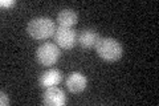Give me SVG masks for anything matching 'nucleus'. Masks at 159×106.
Returning <instances> with one entry per match:
<instances>
[{
    "mask_svg": "<svg viewBox=\"0 0 159 106\" xmlns=\"http://www.w3.org/2000/svg\"><path fill=\"white\" fill-rule=\"evenodd\" d=\"M28 35L34 40H45L51 37L56 32V25L54 21L49 17H34L27 25Z\"/></svg>",
    "mask_w": 159,
    "mask_h": 106,
    "instance_id": "obj_1",
    "label": "nucleus"
},
{
    "mask_svg": "<svg viewBox=\"0 0 159 106\" xmlns=\"http://www.w3.org/2000/svg\"><path fill=\"white\" fill-rule=\"evenodd\" d=\"M97 54L109 62L118 61L123 54V48L118 40L113 37H101L96 45Z\"/></svg>",
    "mask_w": 159,
    "mask_h": 106,
    "instance_id": "obj_2",
    "label": "nucleus"
},
{
    "mask_svg": "<svg viewBox=\"0 0 159 106\" xmlns=\"http://www.w3.org/2000/svg\"><path fill=\"white\" fill-rule=\"evenodd\" d=\"M60 56H61V50L57 44L44 43L36 50V60L43 67H52L58 61Z\"/></svg>",
    "mask_w": 159,
    "mask_h": 106,
    "instance_id": "obj_3",
    "label": "nucleus"
},
{
    "mask_svg": "<svg viewBox=\"0 0 159 106\" xmlns=\"http://www.w3.org/2000/svg\"><path fill=\"white\" fill-rule=\"evenodd\" d=\"M53 36L56 44L62 49H72L78 41L77 31L68 27H58Z\"/></svg>",
    "mask_w": 159,
    "mask_h": 106,
    "instance_id": "obj_4",
    "label": "nucleus"
},
{
    "mask_svg": "<svg viewBox=\"0 0 159 106\" xmlns=\"http://www.w3.org/2000/svg\"><path fill=\"white\" fill-rule=\"evenodd\" d=\"M43 102L47 106H64L66 102V95L62 89L52 86L45 89L43 94Z\"/></svg>",
    "mask_w": 159,
    "mask_h": 106,
    "instance_id": "obj_5",
    "label": "nucleus"
},
{
    "mask_svg": "<svg viewBox=\"0 0 159 106\" xmlns=\"http://www.w3.org/2000/svg\"><path fill=\"white\" fill-rule=\"evenodd\" d=\"M62 80V73L60 69L56 68H52V69H48L45 70L44 73H41V76L39 77V85L41 88H52V86H56L61 82Z\"/></svg>",
    "mask_w": 159,
    "mask_h": 106,
    "instance_id": "obj_6",
    "label": "nucleus"
},
{
    "mask_svg": "<svg viewBox=\"0 0 159 106\" xmlns=\"http://www.w3.org/2000/svg\"><path fill=\"white\" fill-rule=\"evenodd\" d=\"M88 78L81 72H72L66 78V88L70 93H81L86 89Z\"/></svg>",
    "mask_w": 159,
    "mask_h": 106,
    "instance_id": "obj_7",
    "label": "nucleus"
},
{
    "mask_svg": "<svg viewBox=\"0 0 159 106\" xmlns=\"http://www.w3.org/2000/svg\"><path fill=\"white\" fill-rule=\"evenodd\" d=\"M99 35L98 32L96 31V29H93V28H85V29H82L81 32L78 33V41L80 45H81L82 48H96V45L97 43L99 41Z\"/></svg>",
    "mask_w": 159,
    "mask_h": 106,
    "instance_id": "obj_8",
    "label": "nucleus"
},
{
    "mask_svg": "<svg viewBox=\"0 0 159 106\" xmlns=\"http://www.w3.org/2000/svg\"><path fill=\"white\" fill-rule=\"evenodd\" d=\"M57 23H58V27H68V28H72L73 25H76L78 16L77 13L73 11L70 8H64L61 9L58 13H57Z\"/></svg>",
    "mask_w": 159,
    "mask_h": 106,
    "instance_id": "obj_9",
    "label": "nucleus"
},
{
    "mask_svg": "<svg viewBox=\"0 0 159 106\" xmlns=\"http://www.w3.org/2000/svg\"><path fill=\"white\" fill-rule=\"evenodd\" d=\"M0 105L2 106H8L9 105V99H8V95L6 94L2 90V92H0Z\"/></svg>",
    "mask_w": 159,
    "mask_h": 106,
    "instance_id": "obj_10",
    "label": "nucleus"
},
{
    "mask_svg": "<svg viewBox=\"0 0 159 106\" xmlns=\"http://www.w3.org/2000/svg\"><path fill=\"white\" fill-rule=\"evenodd\" d=\"M15 4H16V2H15V0H2V2H0V6H2V8L13 7Z\"/></svg>",
    "mask_w": 159,
    "mask_h": 106,
    "instance_id": "obj_11",
    "label": "nucleus"
}]
</instances>
